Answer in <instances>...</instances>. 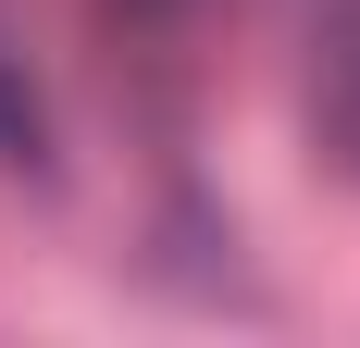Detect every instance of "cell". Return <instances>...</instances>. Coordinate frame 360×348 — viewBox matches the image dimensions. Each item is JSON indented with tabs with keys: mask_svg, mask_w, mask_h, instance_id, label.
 <instances>
[{
	"mask_svg": "<svg viewBox=\"0 0 360 348\" xmlns=\"http://www.w3.org/2000/svg\"><path fill=\"white\" fill-rule=\"evenodd\" d=\"M0 162H50V112H37V87H13V63H0Z\"/></svg>",
	"mask_w": 360,
	"mask_h": 348,
	"instance_id": "obj_1",
	"label": "cell"
}]
</instances>
